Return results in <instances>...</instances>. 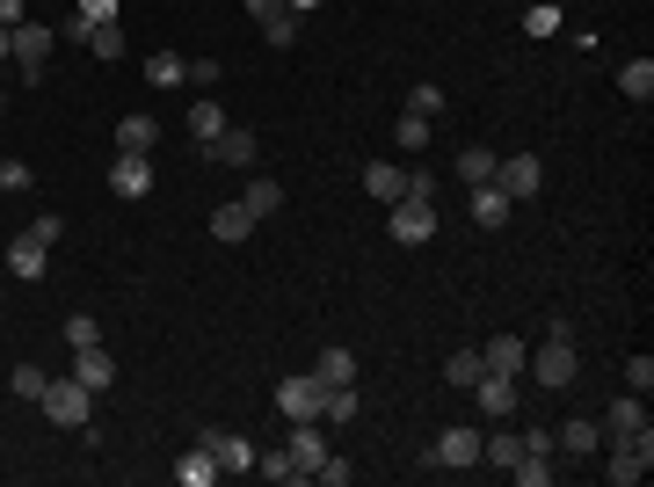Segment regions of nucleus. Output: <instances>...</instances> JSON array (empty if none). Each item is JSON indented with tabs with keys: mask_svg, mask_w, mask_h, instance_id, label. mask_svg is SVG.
Returning a JSON list of instances; mask_svg holds the SVG:
<instances>
[{
	"mask_svg": "<svg viewBox=\"0 0 654 487\" xmlns=\"http://www.w3.org/2000/svg\"><path fill=\"white\" fill-rule=\"evenodd\" d=\"M632 437H647V393H626L604 414V444H632Z\"/></svg>",
	"mask_w": 654,
	"mask_h": 487,
	"instance_id": "6e6552de",
	"label": "nucleus"
},
{
	"mask_svg": "<svg viewBox=\"0 0 654 487\" xmlns=\"http://www.w3.org/2000/svg\"><path fill=\"white\" fill-rule=\"evenodd\" d=\"M262 37H269L277 51H291V44H298V15H291V8H284V15H269V23H262Z\"/></svg>",
	"mask_w": 654,
	"mask_h": 487,
	"instance_id": "e433bc0d",
	"label": "nucleus"
},
{
	"mask_svg": "<svg viewBox=\"0 0 654 487\" xmlns=\"http://www.w3.org/2000/svg\"><path fill=\"white\" fill-rule=\"evenodd\" d=\"M313 480H328V487H349V459H320V465H313Z\"/></svg>",
	"mask_w": 654,
	"mask_h": 487,
	"instance_id": "c03bdc74",
	"label": "nucleus"
},
{
	"mask_svg": "<svg viewBox=\"0 0 654 487\" xmlns=\"http://www.w3.org/2000/svg\"><path fill=\"white\" fill-rule=\"evenodd\" d=\"M480 364L502 371V379H516V371H524V342H516V335H495V342L480 349Z\"/></svg>",
	"mask_w": 654,
	"mask_h": 487,
	"instance_id": "4be33fe9",
	"label": "nucleus"
},
{
	"mask_svg": "<svg viewBox=\"0 0 654 487\" xmlns=\"http://www.w3.org/2000/svg\"><path fill=\"white\" fill-rule=\"evenodd\" d=\"M313 379H320V386H357V357H349V349H320Z\"/></svg>",
	"mask_w": 654,
	"mask_h": 487,
	"instance_id": "b1692460",
	"label": "nucleus"
},
{
	"mask_svg": "<svg viewBox=\"0 0 654 487\" xmlns=\"http://www.w3.org/2000/svg\"><path fill=\"white\" fill-rule=\"evenodd\" d=\"M524 451H538V459H553V430H546V422H531V430H524Z\"/></svg>",
	"mask_w": 654,
	"mask_h": 487,
	"instance_id": "a18cd8bd",
	"label": "nucleus"
},
{
	"mask_svg": "<svg viewBox=\"0 0 654 487\" xmlns=\"http://www.w3.org/2000/svg\"><path fill=\"white\" fill-rule=\"evenodd\" d=\"M495 190H502L509 204H531V196L546 190V168H538V153H516V161H495Z\"/></svg>",
	"mask_w": 654,
	"mask_h": 487,
	"instance_id": "7ed1b4c3",
	"label": "nucleus"
},
{
	"mask_svg": "<svg viewBox=\"0 0 654 487\" xmlns=\"http://www.w3.org/2000/svg\"><path fill=\"white\" fill-rule=\"evenodd\" d=\"M284 8H291V15H313V8H320V0H284Z\"/></svg>",
	"mask_w": 654,
	"mask_h": 487,
	"instance_id": "864d4df0",
	"label": "nucleus"
},
{
	"mask_svg": "<svg viewBox=\"0 0 654 487\" xmlns=\"http://www.w3.org/2000/svg\"><path fill=\"white\" fill-rule=\"evenodd\" d=\"M226 124H233V117H226L211 95H196V102H190V139H196V146H204V139H218Z\"/></svg>",
	"mask_w": 654,
	"mask_h": 487,
	"instance_id": "5701e85b",
	"label": "nucleus"
},
{
	"mask_svg": "<svg viewBox=\"0 0 654 487\" xmlns=\"http://www.w3.org/2000/svg\"><path fill=\"white\" fill-rule=\"evenodd\" d=\"M190 80L196 88H218V59H190Z\"/></svg>",
	"mask_w": 654,
	"mask_h": 487,
	"instance_id": "de8ad7c7",
	"label": "nucleus"
},
{
	"mask_svg": "<svg viewBox=\"0 0 654 487\" xmlns=\"http://www.w3.org/2000/svg\"><path fill=\"white\" fill-rule=\"evenodd\" d=\"M241 204L255 212V219H269V212H284V182H269V175H255V182L241 190Z\"/></svg>",
	"mask_w": 654,
	"mask_h": 487,
	"instance_id": "393cba45",
	"label": "nucleus"
},
{
	"mask_svg": "<svg viewBox=\"0 0 654 487\" xmlns=\"http://www.w3.org/2000/svg\"><path fill=\"white\" fill-rule=\"evenodd\" d=\"M153 139H161V124L153 117H139V110L117 117V153H153Z\"/></svg>",
	"mask_w": 654,
	"mask_h": 487,
	"instance_id": "aec40b11",
	"label": "nucleus"
},
{
	"mask_svg": "<svg viewBox=\"0 0 654 487\" xmlns=\"http://www.w3.org/2000/svg\"><path fill=\"white\" fill-rule=\"evenodd\" d=\"M73 379H80V386L88 393H102V386H117V357H110V349H73Z\"/></svg>",
	"mask_w": 654,
	"mask_h": 487,
	"instance_id": "ddd939ff",
	"label": "nucleus"
},
{
	"mask_svg": "<svg viewBox=\"0 0 654 487\" xmlns=\"http://www.w3.org/2000/svg\"><path fill=\"white\" fill-rule=\"evenodd\" d=\"M88 51H95V59H124V29L117 23H95V29H88Z\"/></svg>",
	"mask_w": 654,
	"mask_h": 487,
	"instance_id": "72a5a7b5",
	"label": "nucleus"
},
{
	"mask_svg": "<svg viewBox=\"0 0 654 487\" xmlns=\"http://www.w3.org/2000/svg\"><path fill=\"white\" fill-rule=\"evenodd\" d=\"M284 451H291V465H298V480H313V465L328 459V437H320L313 422H291V444H284Z\"/></svg>",
	"mask_w": 654,
	"mask_h": 487,
	"instance_id": "4468645a",
	"label": "nucleus"
},
{
	"mask_svg": "<svg viewBox=\"0 0 654 487\" xmlns=\"http://www.w3.org/2000/svg\"><path fill=\"white\" fill-rule=\"evenodd\" d=\"M44 386H51L44 364H15V379H8V393H15V400H44Z\"/></svg>",
	"mask_w": 654,
	"mask_h": 487,
	"instance_id": "7c9ffc66",
	"label": "nucleus"
},
{
	"mask_svg": "<svg viewBox=\"0 0 654 487\" xmlns=\"http://www.w3.org/2000/svg\"><path fill=\"white\" fill-rule=\"evenodd\" d=\"M480 459H487V465H502V473H509V465L524 459V437H509V430H495V437H480Z\"/></svg>",
	"mask_w": 654,
	"mask_h": 487,
	"instance_id": "c756f323",
	"label": "nucleus"
},
{
	"mask_svg": "<svg viewBox=\"0 0 654 487\" xmlns=\"http://www.w3.org/2000/svg\"><path fill=\"white\" fill-rule=\"evenodd\" d=\"M175 473H182V487H211V480H218V459H211V451H204V444H190Z\"/></svg>",
	"mask_w": 654,
	"mask_h": 487,
	"instance_id": "a878e982",
	"label": "nucleus"
},
{
	"mask_svg": "<svg viewBox=\"0 0 654 487\" xmlns=\"http://www.w3.org/2000/svg\"><path fill=\"white\" fill-rule=\"evenodd\" d=\"M647 465H654V430L647 437H632V444H611V487H632V480H647Z\"/></svg>",
	"mask_w": 654,
	"mask_h": 487,
	"instance_id": "0eeeda50",
	"label": "nucleus"
},
{
	"mask_svg": "<svg viewBox=\"0 0 654 487\" xmlns=\"http://www.w3.org/2000/svg\"><path fill=\"white\" fill-rule=\"evenodd\" d=\"M255 473H262V480H298L291 451H255Z\"/></svg>",
	"mask_w": 654,
	"mask_h": 487,
	"instance_id": "f704fd0d",
	"label": "nucleus"
},
{
	"mask_svg": "<svg viewBox=\"0 0 654 487\" xmlns=\"http://www.w3.org/2000/svg\"><path fill=\"white\" fill-rule=\"evenodd\" d=\"M465 393L480 400V414H509V408H516V379H502V371H480Z\"/></svg>",
	"mask_w": 654,
	"mask_h": 487,
	"instance_id": "2eb2a0df",
	"label": "nucleus"
},
{
	"mask_svg": "<svg viewBox=\"0 0 654 487\" xmlns=\"http://www.w3.org/2000/svg\"><path fill=\"white\" fill-rule=\"evenodd\" d=\"M23 233H37V241H44V247H51V241H59V233H66V226H59V212H44V219H29V226H23Z\"/></svg>",
	"mask_w": 654,
	"mask_h": 487,
	"instance_id": "49530a36",
	"label": "nucleus"
},
{
	"mask_svg": "<svg viewBox=\"0 0 654 487\" xmlns=\"http://www.w3.org/2000/svg\"><path fill=\"white\" fill-rule=\"evenodd\" d=\"M0 23L15 29V23H29V0H0Z\"/></svg>",
	"mask_w": 654,
	"mask_h": 487,
	"instance_id": "3c124183",
	"label": "nucleus"
},
{
	"mask_svg": "<svg viewBox=\"0 0 654 487\" xmlns=\"http://www.w3.org/2000/svg\"><path fill=\"white\" fill-rule=\"evenodd\" d=\"M393 131H400V146H408V153H422V146H429V117H400Z\"/></svg>",
	"mask_w": 654,
	"mask_h": 487,
	"instance_id": "ea45409f",
	"label": "nucleus"
},
{
	"mask_svg": "<svg viewBox=\"0 0 654 487\" xmlns=\"http://www.w3.org/2000/svg\"><path fill=\"white\" fill-rule=\"evenodd\" d=\"M95 342H102L95 313H73V320H66V349H95Z\"/></svg>",
	"mask_w": 654,
	"mask_h": 487,
	"instance_id": "c9c22d12",
	"label": "nucleus"
},
{
	"mask_svg": "<svg viewBox=\"0 0 654 487\" xmlns=\"http://www.w3.org/2000/svg\"><path fill=\"white\" fill-rule=\"evenodd\" d=\"M429 465H444V473H473V465H480V437H473V430H444V437L429 444Z\"/></svg>",
	"mask_w": 654,
	"mask_h": 487,
	"instance_id": "9d476101",
	"label": "nucleus"
},
{
	"mask_svg": "<svg viewBox=\"0 0 654 487\" xmlns=\"http://www.w3.org/2000/svg\"><path fill=\"white\" fill-rule=\"evenodd\" d=\"M553 444H567L575 459H589V451H604V422H589V414H575V422H567V430H560Z\"/></svg>",
	"mask_w": 654,
	"mask_h": 487,
	"instance_id": "412c9836",
	"label": "nucleus"
},
{
	"mask_svg": "<svg viewBox=\"0 0 654 487\" xmlns=\"http://www.w3.org/2000/svg\"><path fill=\"white\" fill-rule=\"evenodd\" d=\"M0 59H15V29L0 23Z\"/></svg>",
	"mask_w": 654,
	"mask_h": 487,
	"instance_id": "603ef678",
	"label": "nucleus"
},
{
	"mask_svg": "<svg viewBox=\"0 0 654 487\" xmlns=\"http://www.w3.org/2000/svg\"><path fill=\"white\" fill-rule=\"evenodd\" d=\"M363 190L379 196V204H400V196H408V168H393V161H371V168H363Z\"/></svg>",
	"mask_w": 654,
	"mask_h": 487,
	"instance_id": "a211bd4d",
	"label": "nucleus"
},
{
	"mask_svg": "<svg viewBox=\"0 0 654 487\" xmlns=\"http://www.w3.org/2000/svg\"><path fill=\"white\" fill-rule=\"evenodd\" d=\"M110 190L139 204V196L153 190V161H145V153H117V168H110Z\"/></svg>",
	"mask_w": 654,
	"mask_h": 487,
	"instance_id": "f8f14e48",
	"label": "nucleus"
},
{
	"mask_svg": "<svg viewBox=\"0 0 654 487\" xmlns=\"http://www.w3.org/2000/svg\"><path fill=\"white\" fill-rule=\"evenodd\" d=\"M575 371H581V357H575V335H567V320H553V328H546V349H538L531 357V379L538 386H575Z\"/></svg>",
	"mask_w": 654,
	"mask_h": 487,
	"instance_id": "f257e3e1",
	"label": "nucleus"
},
{
	"mask_svg": "<svg viewBox=\"0 0 654 487\" xmlns=\"http://www.w3.org/2000/svg\"><path fill=\"white\" fill-rule=\"evenodd\" d=\"M277 414H284V422H320V379L313 371H298V379L277 386Z\"/></svg>",
	"mask_w": 654,
	"mask_h": 487,
	"instance_id": "423d86ee",
	"label": "nucleus"
},
{
	"mask_svg": "<svg viewBox=\"0 0 654 487\" xmlns=\"http://www.w3.org/2000/svg\"><path fill=\"white\" fill-rule=\"evenodd\" d=\"M145 80H153V88H182V80H190V59L161 51V59H145Z\"/></svg>",
	"mask_w": 654,
	"mask_h": 487,
	"instance_id": "c85d7f7f",
	"label": "nucleus"
},
{
	"mask_svg": "<svg viewBox=\"0 0 654 487\" xmlns=\"http://www.w3.org/2000/svg\"><path fill=\"white\" fill-rule=\"evenodd\" d=\"M0 110H8V95H0Z\"/></svg>",
	"mask_w": 654,
	"mask_h": 487,
	"instance_id": "5fc2aeb1",
	"label": "nucleus"
},
{
	"mask_svg": "<svg viewBox=\"0 0 654 487\" xmlns=\"http://www.w3.org/2000/svg\"><path fill=\"white\" fill-rule=\"evenodd\" d=\"M80 15H95V23H117V0H80Z\"/></svg>",
	"mask_w": 654,
	"mask_h": 487,
	"instance_id": "09e8293b",
	"label": "nucleus"
},
{
	"mask_svg": "<svg viewBox=\"0 0 654 487\" xmlns=\"http://www.w3.org/2000/svg\"><path fill=\"white\" fill-rule=\"evenodd\" d=\"M196 161H211V168H255V131L247 124H226L218 139L196 146Z\"/></svg>",
	"mask_w": 654,
	"mask_h": 487,
	"instance_id": "20e7f679",
	"label": "nucleus"
},
{
	"mask_svg": "<svg viewBox=\"0 0 654 487\" xmlns=\"http://www.w3.org/2000/svg\"><path fill=\"white\" fill-rule=\"evenodd\" d=\"M408 117H444V88H429V80H422V88L408 95Z\"/></svg>",
	"mask_w": 654,
	"mask_h": 487,
	"instance_id": "4c0bfd02",
	"label": "nucleus"
},
{
	"mask_svg": "<svg viewBox=\"0 0 654 487\" xmlns=\"http://www.w3.org/2000/svg\"><path fill=\"white\" fill-rule=\"evenodd\" d=\"M37 175H29V161H0V190H29Z\"/></svg>",
	"mask_w": 654,
	"mask_h": 487,
	"instance_id": "37998d69",
	"label": "nucleus"
},
{
	"mask_svg": "<svg viewBox=\"0 0 654 487\" xmlns=\"http://www.w3.org/2000/svg\"><path fill=\"white\" fill-rule=\"evenodd\" d=\"M37 408H44L59 430H88V414H95V393H88V386H80V379L66 371V379H51V386H44V400H37Z\"/></svg>",
	"mask_w": 654,
	"mask_h": 487,
	"instance_id": "f03ea898",
	"label": "nucleus"
},
{
	"mask_svg": "<svg viewBox=\"0 0 654 487\" xmlns=\"http://www.w3.org/2000/svg\"><path fill=\"white\" fill-rule=\"evenodd\" d=\"M524 29H531V37H560V8L553 0H538L531 15H524Z\"/></svg>",
	"mask_w": 654,
	"mask_h": 487,
	"instance_id": "58836bf2",
	"label": "nucleus"
},
{
	"mask_svg": "<svg viewBox=\"0 0 654 487\" xmlns=\"http://www.w3.org/2000/svg\"><path fill=\"white\" fill-rule=\"evenodd\" d=\"M247 15H255V23H269V15H284V0H241Z\"/></svg>",
	"mask_w": 654,
	"mask_h": 487,
	"instance_id": "8fccbe9b",
	"label": "nucleus"
},
{
	"mask_svg": "<svg viewBox=\"0 0 654 487\" xmlns=\"http://www.w3.org/2000/svg\"><path fill=\"white\" fill-rule=\"evenodd\" d=\"M509 212H516V204H509V196L495 190V182H473V226H480V233L509 226Z\"/></svg>",
	"mask_w": 654,
	"mask_h": 487,
	"instance_id": "f3484780",
	"label": "nucleus"
},
{
	"mask_svg": "<svg viewBox=\"0 0 654 487\" xmlns=\"http://www.w3.org/2000/svg\"><path fill=\"white\" fill-rule=\"evenodd\" d=\"M626 386L632 393H654V357H632V364H626Z\"/></svg>",
	"mask_w": 654,
	"mask_h": 487,
	"instance_id": "79ce46f5",
	"label": "nucleus"
},
{
	"mask_svg": "<svg viewBox=\"0 0 654 487\" xmlns=\"http://www.w3.org/2000/svg\"><path fill=\"white\" fill-rule=\"evenodd\" d=\"M88 29H95V15H80V8L59 15V37H66V44H88Z\"/></svg>",
	"mask_w": 654,
	"mask_h": 487,
	"instance_id": "a19ab883",
	"label": "nucleus"
},
{
	"mask_svg": "<svg viewBox=\"0 0 654 487\" xmlns=\"http://www.w3.org/2000/svg\"><path fill=\"white\" fill-rule=\"evenodd\" d=\"M247 233H255V212H247V204H218V212H211V241L241 247Z\"/></svg>",
	"mask_w": 654,
	"mask_h": 487,
	"instance_id": "6ab92c4d",
	"label": "nucleus"
},
{
	"mask_svg": "<svg viewBox=\"0 0 654 487\" xmlns=\"http://www.w3.org/2000/svg\"><path fill=\"white\" fill-rule=\"evenodd\" d=\"M44 255H51V247L37 241V233H15V241H8V269H15L23 284H37V277H44Z\"/></svg>",
	"mask_w": 654,
	"mask_h": 487,
	"instance_id": "dca6fc26",
	"label": "nucleus"
},
{
	"mask_svg": "<svg viewBox=\"0 0 654 487\" xmlns=\"http://www.w3.org/2000/svg\"><path fill=\"white\" fill-rule=\"evenodd\" d=\"M618 88H626L632 102H647L654 95V59H626V66H618Z\"/></svg>",
	"mask_w": 654,
	"mask_h": 487,
	"instance_id": "cd10ccee",
	"label": "nucleus"
},
{
	"mask_svg": "<svg viewBox=\"0 0 654 487\" xmlns=\"http://www.w3.org/2000/svg\"><path fill=\"white\" fill-rule=\"evenodd\" d=\"M320 422H357V386H320Z\"/></svg>",
	"mask_w": 654,
	"mask_h": 487,
	"instance_id": "bb28decb",
	"label": "nucleus"
},
{
	"mask_svg": "<svg viewBox=\"0 0 654 487\" xmlns=\"http://www.w3.org/2000/svg\"><path fill=\"white\" fill-rule=\"evenodd\" d=\"M386 212H393V241H400V247L436 241V204H422V196H400V204H386Z\"/></svg>",
	"mask_w": 654,
	"mask_h": 487,
	"instance_id": "39448f33",
	"label": "nucleus"
},
{
	"mask_svg": "<svg viewBox=\"0 0 654 487\" xmlns=\"http://www.w3.org/2000/svg\"><path fill=\"white\" fill-rule=\"evenodd\" d=\"M196 444L218 459V473H255V444H247L241 430H204Z\"/></svg>",
	"mask_w": 654,
	"mask_h": 487,
	"instance_id": "1a4fd4ad",
	"label": "nucleus"
},
{
	"mask_svg": "<svg viewBox=\"0 0 654 487\" xmlns=\"http://www.w3.org/2000/svg\"><path fill=\"white\" fill-rule=\"evenodd\" d=\"M459 175H465V190H473V182H495V153H487V146H465L459 153Z\"/></svg>",
	"mask_w": 654,
	"mask_h": 487,
	"instance_id": "2f4dec72",
	"label": "nucleus"
},
{
	"mask_svg": "<svg viewBox=\"0 0 654 487\" xmlns=\"http://www.w3.org/2000/svg\"><path fill=\"white\" fill-rule=\"evenodd\" d=\"M480 349H459V357H444V379H451V386H473V379H480Z\"/></svg>",
	"mask_w": 654,
	"mask_h": 487,
	"instance_id": "473e14b6",
	"label": "nucleus"
},
{
	"mask_svg": "<svg viewBox=\"0 0 654 487\" xmlns=\"http://www.w3.org/2000/svg\"><path fill=\"white\" fill-rule=\"evenodd\" d=\"M51 44H59V29H44V23H15V59H23V80L44 74Z\"/></svg>",
	"mask_w": 654,
	"mask_h": 487,
	"instance_id": "9b49d317",
	"label": "nucleus"
}]
</instances>
